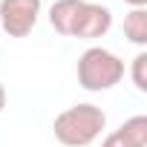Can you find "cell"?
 <instances>
[{"label":"cell","mask_w":147,"mask_h":147,"mask_svg":"<svg viewBox=\"0 0 147 147\" xmlns=\"http://www.w3.org/2000/svg\"><path fill=\"white\" fill-rule=\"evenodd\" d=\"M107 127V113L95 104H75L55 115L52 133L63 147H90Z\"/></svg>","instance_id":"1"},{"label":"cell","mask_w":147,"mask_h":147,"mask_svg":"<svg viewBox=\"0 0 147 147\" xmlns=\"http://www.w3.org/2000/svg\"><path fill=\"white\" fill-rule=\"evenodd\" d=\"M75 72H78V84L87 92H104V90H113L115 84H121L124 61L104 46H90L78 58Z\"/></svg>","instance_id":"2"},{"label":"cell","mask_w":147,"mask_h":147,"mask_svg":"<svg viewBox=\"0 0 147 147\" xmlns=\"http://www.w3.org/2000/svg\"><path fill=\"white\" fill-rule=\"evenodd\" d=\"M40 18V0H0V32L26 38Z\"/></svg>","instance_id":"3"},{"label":"cell","mask_w":147,"mask_h":147,"mask_svg":"<svg viewBox=\"0 0 147 147\" xmlns=\"http://www.w3.org/2000/svg\"><path fill=\"white\" fill-rule=\"evenodd\" d=\"M110 29H113V12L107 6H101V3H87V0H81L78 15H75V20H72L69 38L95 40V38H104Z\"/></svg>","instance_id":"4"},{"label":"cell","mask_w":147,"mask_h":147,"mask_svg":"<svg viewBox=\"0 0 147 147\" xmlns=\"http://www.w3.org/2000/svg\"><path fill=\"white\" fill-rule=\"evenodd\" d=\"M78 6H81V0H55L52 9H49V23L58 35H66L72 32V20H75L78 15Z\"/></svg>","instance_id":"5"},{"label":"cell","mask_w":147,"mask_h":147,"mask_svg":"<svg viewBox=\"0 0 147 147\" xmlns=\"http://www.w3.org/2000/svg\"><path fill=\"white\" fill-rule=\"evenodd\" d=\"M124 38L136 46H147V9H130L124 15Z\"/></svg>","instance_id":"6"},{"label":"cell","mask_w":147,"mask_h":147,"mask_svg":"<svg viewBox=\"0 0 147 147\" xmlns=\"http://www.w3.org/2000/svg\"><path fill=\"white\" fill-rule=\"evenodd\" d=\"M118 133H121L133 147H147V115H133V118H127V121L118 127Z\"/></svg>","instance_id":"7"},{"label":"cell","mask_w":147,"mask_h":147,"mask_svg":"<svg viewBox=\"0 0 147 147\" xmlns=\"http://www.w3.org/2000/svg\"><path fill=\"white\" fill-rule=\"evenodd\" d=\"M130 78H133V84H136L138 92H147V52H138V55L133 58Z\"/></svg>","instance_id":"8"},{"label":"cell","mask_w":147,"mask_h":147,"mask_svg":"<svg viewBox=\"0 0 147 147\" xmlns=\"http://www.w3.org/2000/svg\"><path fill=\"white\" fill-rule=\"evenodd\" d=\"M101 147H133V144H130V141H127V138H124L118 130H113V133H110V136L101 141Z\"/></svg>","instance_id":"9"},{"label":"cell","mask_w":147,"mask_h":147,"mask_svg":"<svg viewBox=\"0 0 147 147\" xmlns=\"http://www.w3.org/2000/svg\"><path fill=\"white\" fill-rule=\"evenodd\" d=\"M127 6H133V9H144L147 6V0H124Z\"/></svg>","instance_id":"10"},{"label":"cell","mask_w":147,"mask_h":147,"mask_svg":"<svg viewBox=\"0 0 147 147\" xmlns=\"http://www.w3.org/2000/svg\"><path fill=\"white\" fill-rule=\"evenodd\" d=\"M3 110H6V87L0 84V113H3Z\"/></svg>","instance_id":"11"}]
</instances>
